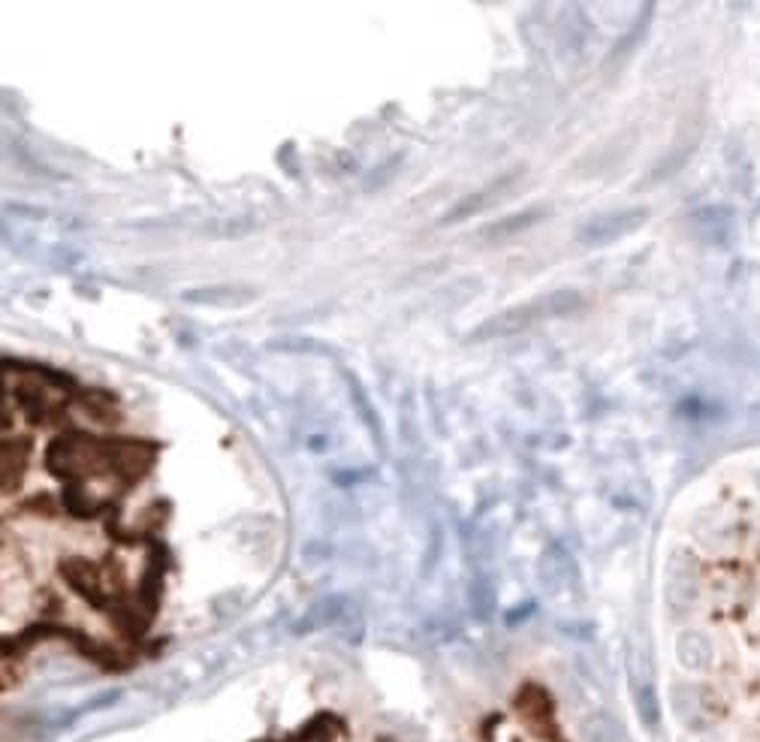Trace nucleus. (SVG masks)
Masks as SVG:
<instances>
[{
  "mask_svg": "<svg viewBox=\"0 0 760 742\" xmlns=\"http://www.w3.org/2000/svg\"><path fill=\"white\" fill-rule=\"evenodd\" d=\"M577 308H583V296L574 293V290H561V293H549V296H540V299H531L525 305H516L513 311H504V314H495L489 317L471 338L480 341V338H504V335H516L528 326H534L537 320H546V317H564V314H574Z\"/></svg>",
  "mask_w": 760,
  "mask_h": 742,
  "instance_id": "f257e3e1",
  "label": "nucleus"
},
{
  "mask_svg": "<svg viewBox=\"0 0 760 742\" xmlns=\"http://www.w3.org/2000/svg\"><path fill=\"white\" fill-rule=\"evenodd\" d=\"M646 221V209H625V212H616V215H604V218H595L589 221L583 230H580V239L601 248V245H613L619 239H625L628 233L640 230Z\"/></svg>",
  "mask_w": 760,
  "mask_h": 742,
  "instance_id": "f03ea898",
  "label": "nucleus"
},
{
  "mask_svg": "<svg viewBox=\"0 0 760 742\" xmlns=\"http://www.w3.org/2000/svg\"><path fill=\"white\" fill-rule=\"evenodd\" d=\"M25 474V444H0V492L16 489Z\"/></svg>",
  "mask_w": 760,
  "mask_h": 742,
  "instance_id": "7ed1b4c3",
  "label": "nucleus"
},
{
  "mask_svg": "<svg viewBox=\"0 0 760 742\" xmlns=\"http://www.w3.org/2000/svg\"><path fill=\"white\" fill-rule=\"evenodd\" d=\"M583 742H622V730L610 718L595 715L583 724Z\"/></svg>",
  "mask_w": 760,
  "mask_h": 742,
  "instance_id": "20e7f679",
  "label": "nucleus"
},
{
  "mask_svg": "<svg viewBox=\"0 0 760 742\" xmlns=\"http://www.w3.org/2000/svg\"><path fill=\"white\" fill-rule=\"evenodd\" d=\"M637 706H640V718H643L649 727H655V724H658V703H655V697H652L649 688H640V691H637Z\"/></svg>",
  "mask_w": 760,
  "mask_h": 742,
  "instance_id": "39448f33",
  "label": "nucleus"
}]
</instances>
